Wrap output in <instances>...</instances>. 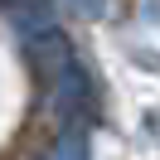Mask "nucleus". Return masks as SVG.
I'll list each match as a JSON object with an SVG mask.
<instances>
[{"label":"nucleus","instance_id":"obj_1","mask_svg":"<svg viewBox=\"0 0 160 160\" xmlns=\"http://www.w3.org/2000/svg\"><path fill=\"white\" fill-rule=\"evenodd\" d=\"M49 160H88V131H63L58 136V146L49 150Z\"/></svg>","mask_w":160,"mask_h":160},{"label":"nucleus","instance_id":"obj_2","mask_svg":"<svg viewBox=\"0 0 160 160\" xmlns=\"http://www.w3.org/2000/svg\"><path fill=\"white\" fill-rule=\"evenodd\" d=\"M68 5L82 15V20H102V15H107V0H68Z\"/></svg>","mask_w":160,"mask_h":160}]
</instances>
